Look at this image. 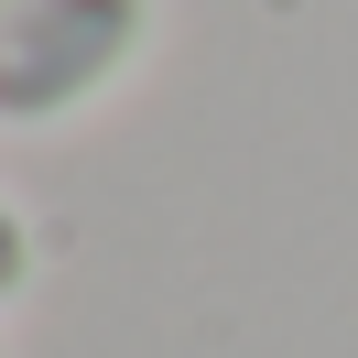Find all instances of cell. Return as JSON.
Here are the masks:
<instances>
[{
    "mask_svg": "<svg viewBox=\"0 0 358 358\" xmlns=\"http://www.w3.org/2000/svg\"><path fill=\"white\" fill-rule=\"evenodd\" d=\"M152 44V0H22L0 22V131H55L98 109Z\"/></svg>",
    "mask_w": 358,
    "mask_h": 358,
    "instance_id": "obj_1",
    "label": "cell"
},
{
    "mask_svg": "<svg viewBox=\"0 0 358 358\" xmlns=\"http://www.w3.org/2000/svg\"><path fill=\"white\" fill-rule=\"evenodd\" d=\"M22 282H33V217H22L11 196H0V304H11Z\"/></svg>",
    "mask_w": 358,
    "mask_h": 358,
    "instance_id": "obj_2",
    "label": "cell"
},
{
    "mask_svg": "<svg viewBox=\"0 0 358 358\" xmlns=\"http://www.w3.org/2000/svg\"><path fill=\"white\" fill-rule=\"evenodd\" d=\"M11 11H22V0H0V22H11Z\"/></svg>",
    "mask_w": 358,
    "mask_h": 358,
    "instance_id": "obj_3",
    "label": "cell"
}]
</instances>
